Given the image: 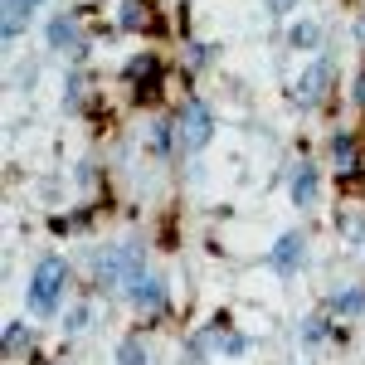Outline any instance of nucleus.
<instances>
[{
	"label": "nucleus",
	"mask_w": 365,
	"mask_h": 365,
	"mask_svg": "<svg viewBox=\"0 0 365 365\" xmlns=\"http://www.w3.org/2000/svg\"><path fill=\"white\" fill-rule=\"evenodd\" d=\"M263 5H268V15H287V10H292L297 0H263Z\"/></svg>",
	"instance_id": "f3484780"
},
{
	"label": "nucleus",
	"mask_w": 365,
	"mask_h": 365,
	"mask_svg": "<svg viewBox=\"0 0 365 365\" xmlns=\"http://www.w3.org/2000/svg\"><path fill=\"white\" fill-rule=\"evenodd\" d=\"M302 263H307V239H302V229H287L278 244H273V253H268V268L282 273V278H292Z\"/></svg>",
	"instance_id": "20e7f679"
},
{
	"label": "nucleus",
	"mask_w": 365,
	"mask_h": 365,
	"mask_svg": "<svg viewBox=\"0 0 365 365\" xmlns=\"http://www.w3.org/2000/svg\"><path fill=\"white\" fill-rule=\"evenodd\" d=\"M331 156H336V166H341V170H356V141L341 132V137L331 141Z\"/></svg>",
	"instance_id": "f8f14e48"
},
{
	"label": "nucleus",
	"mask_w": 365,
	"mask_h": 365,
	"mask_svg": "<svg viewBox=\"0 0 365 365\" xmlns=\"http://www.w3.org/2000/svg\"><path fill=\"white\" fill-rule=\"evenodd\" d=\"M244 346H249V341H244V336H229V341H220V351H225V356H239Z\"/></svg>",
	"instance_id": "dca6fc26"
},
{
	"label": "nucleus",
	"mask_w": 365,
	"mask_h": 365,
	"mask_svg": "<svg viewBox=\"0 0 365 365\" xmlns=\"http://www.w3.org/2000/svg\"><path fill=\"white\" fill-rule=\"evenodd\" d=\"M122 25H127V29L141 25V0H127V5H122Z\"/></svg>",
	"instance_id": "2eb2a0df"
},
{
	"label": "nucleus",
	"mask_w": 365,
	"mask_h": 365,
	"mask_svg": "<svg viewBox=\"0 0 365 365\" xmlns=\"http://www.w3.org/2000/svg\"><path fill=\"white\" fill-rule=\"evenodd\" d=\"M63 287H68V263H63L58 253L39 258V268L29 273V287H25L29 317H54V312H58V297H63Z\"/></svg>",
	"instance_id": "f257e3e1"
},
{
	"label": "nucleus",
	"mask_w": 365,
	"mask_h": 365,
	"mask_svg": "<svg viewBox=\"0 0 365 365\" xmlns=\"http://www.w3.org/2000/svg\"><path fill=\"white\" fill-rule=\"evenodd\" d=\"M361 34H365V20H361Z\"/></svg>",
	"instance_id": "6ab92c4d"
},
{
	"label": "nucleus",
	"mask_w": 365,
	"mask_h": 365,
	"mask_svg": "<svg viewBox=\"0 0 365 365\" xmlns=\"http://www.w3.org/2000/svg\"><path fill=\"white\" fill-rule=\"evenodd\" d=\"M287 190H292V205H312V200H317V190H322L317 166H312V161H302V166L292 170V185H287Z\"/></svg>",
	"instance_id": "423d86ee"
},
{
	"label": "nucleus",
	"mask_w": 365,
	"mask_h": 365,
	"mask_svg": "<svg viewBox=\"0 0 365 365\" xmlns=\"http://www.w3.org/2000/svg\"><path fill=\"white\" fill-rule=\"evenodd\" d=\"M5 346H10V351H20V346H25V327H20V322H10V327H5Z\"/></svg>",
	"instance_id": "4468645a"
},
{
	"label": "nucleus",
	"mask_w": 365,
	"mask_h": 365,
	"mask_svg": "<svg viewBox=\"0 0 365 365\" xmlns=\"http://www.w3.org/2000/svg\"><path fill=\"white\" fill-rule=\"evenodd\" d=\"M127 297H132L137 307H151V312L166 302V292H161V278H151V273H137V278L127 282Z\"/></svg>",
	"instance_id": "39448f33"
},
{
	"label": "nucleus",
	"mask_w": 365,
	"mask_h": 365,
	"mask_svg": "<svg viewBox=\"0 0 365 365\" xmlns=\"http://www.w3.org/2000/svg\"><path fill=\"white\" fill-rule=\"evenodd\" d=\"M49 44H54L58 54H63V49H83V44H78V20H73V15H54V20H49Z\"/></svg>",
	"instance_id": "0eeeda50"
},
{
	"label": "nucleus",
	"mask_w": 365,
	"mask_h": 365,
	"mask_svg": "<svg viewBox=\"0 0 365 365\" xmlns=\"http://www.w3.org/2000/svg\"><path fill=\"white\" fill-rule=\"evenodd\" d=\"M205 58H210V44H190V63H195V68L205 63Z\"/></svg>",
	"instance_id": "a211bd4d"
},
{
	"label": "nucleus",
	"mask_w": 365,
	"mask_h": 365,
	"mask_svg": "<svg viewBox=\"0 0 365 365\" xmlns=\"http://www.w3.org/2000/svg\"><path fill=\"white\" fill-rule=\"evenodd\" d=\"M44 0H5V39H15L20 29H25V20L39 10Z\"/></svg>",
	"instance_id": "6e6552de"
},
{
	"label": "nucleus",
	"mask_w": 365,
	"mask_h": 365,
	"mask_svg": "<svg viewBox=\"0 0 365 365\" xmlns=\"http://www.w3.org/2000/svg\"><path fill=\"white\" fill-rule=\"evenodd\" d=\"M331 78H336V63H331L327 54H322V58H312L307 68H302V78H297V103H302V108H317V103L327 98Z\"/></svg>",
	"instance_id": "7ed1b4c3"
},
{
	"label": "nucleus",
	"mask_w": 365,
	"mask_h": 365,
	"mask_svg": "<svg viewBox=\"0 0 365 365\" xmlns=\"http://www.w3.org/2000/svg\"><path fill=\"white\" fill-rule=\"evenodd\" d=\"M151 361V351H146V336H127L117 346V365H146Z\"/></svg>",
	"instance_id": "1a4fd4ad"
},
{
	"label": "nucleus",
	"mask_w": 365,
	"mask_h": 365,
	"mask_svg": "<svg viewBox=\"0 0 365 365\" xmlns=\"http://www.w3.org/2000/svg\"><path fill=\"white\" fill-rule=\"evenodd\" d=\"M322 336H327V322H322V317H312V322H307V331H302V341H307V346H317Z\"/></svg>",
	"instance_id": "ddd939ff"
},
{
	"label": "nucleus",
	"mask_w": 365,
	"mask_h": 365,
	"mask_svg": "<svg viewBox=\"0 0 365 365\" xmlns=\"http://www.w3.org/2000/svg\"><path fill=\"white\" fill-rule=\"evenodd\" d=\"M175 137H180L185 151H205L210 137H215V113H210L200 98H190V103L180 108V117H175Z\"/></svg>",
	"instance_id": "f03ea898"
},
{
	"label": "nucleus",
	"mask_w": 365,
	"mask_h": 365,
	"mask_svg": "<svg viewBox=\"0 0 365 365\" xmlns=\"http://www.w3.org/2000/svg\"><path fill=\"white\" fill-rule=\"evenodd\" d=\"M287 44H292V49H317V44H322V29L312 25V20H302V25L287 29Z\"/></svg>",
	"instance_id": "9b49d317"
},
{
	"label": "nucleus",
	"mask_w": 365,
	"mask_h": 365,
	"mask_svg": "<svg viewBox=\"0 0 365 365\" xmlns=\"http://www.w3.org/2000/svg\"><path fill=\"white\" fill-rule=\"evenodd\" d=\"M331 312H341V317H356V312H365V292H356V287H346V292H331V302H327Z\"/></svg>",
	"instance_id": "9d476101"
}]
</instances>
